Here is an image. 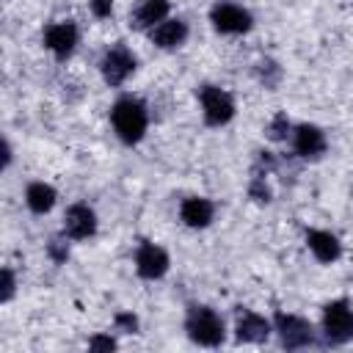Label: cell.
<instances>
[{
	"instance_id": "1",
	"label": "cell",
	"mask_w": 353,
	"mask_h": 353,
	"mask_svg": "<svg viewBox=\"0 0 353 353\" xmlns=\"http://www.w3.org/2000/svg\"><path fill=\"white\" fill-rule=\"evenodd\" d=\"M110 121H113V130L116 135L124 141V143H138L146 132V124H149V113H146V105L135 97H124L113 105L110 110Z\"/></svg>"
},
{
	"instance_id": "2",
	"label": "cell",
	"mask_w": 353,
	"mask_h": 353,
	"mask_svg": "<svg viewBox=\"0 0 353 353\" xmlns=\"http://www.w3.org/2000/svg\"><path fill=\"white\" fill-rule=\"evenodd\" d=\"M185 331L193 342L204 347H218L223 342V320L210 306H190L185 317Z\"/></svg>"
},
{
	"instance_id": "3",
	"label": "cell",
	"mask_w": 353,
	"mask_h": 353,
	"mask_svg": "<svg viewBox=\"0 0 353 353\" xmlns=\"http://www.w3.org/2000/svg\"><path fill=\"white\" fill-rule=\"evenodd\" d=\"M323 331L331 345H345L353 339V309L345 301H334L323 312Z\"/></svg>"
},
{
	"instance_id": "4",
	"label": "cell",
	"mask_w": 353,
	"mask_h": 353,
	"mask_svg": "<svg viewBox=\"0 0 353 353\" xmlns=\"http://www.w3.org/2000/svg\"><path fill=\"white\" fill-rule=\"evenodd\" d=\"M276 331H279V339L287 350H298V347H309L314 345V331H312V323L298 317V314H284L279 312L276 314Z\"/></svg>"
},
{
	"instance_id": "5",
	"label": "cell",
	"mask_w": 353,
	"mask_h": 353,
	"mask_svg": "<svg viewBox=\"0 0 353 353\" xmlns=\"http://www.w3.org/2000/svg\"><path fill=\"white\" fill-rule=\"evenodd\" d=\"M199 99H201L204 121H207L210 127H221V124L232 121V116H234V102H232V97H229L223 88H218V85H204V88L199 91Z\"/></svg>"
},
{
	"instance_id": "6",
	"label": "cell",
	"mask_w": 353,
	"mask_h": 353,
	"mask_svg": "<svg viewBox=\"0 0 353 353\" xmlns=\"http://www.w3.org/2000/svg\"><path fill=\"white\" fill-rule=\"evenodd\" d=\"M99 69H102V77L108 85H121L135 72V55L124 44H116L102 55Z\"/></svg>"
},
{
	"instance_id": "7",
	"label": "cell",
	"mask_w": 353,
	"mask_h": 353,
	"mask_svg": "<svg viewBox=\"0 0 353 353\" xmlns=\"http://www.w3.org/2000/svg\"><path fill=\"white\" fill-rule=\"evenodd\" d=\"M210 22L218 33H245L251 30V14L237 3H218L210 11Z\"/></svg>"
},
{
	"instance_id": "8",
	"label": "cell",
	"mask_w": 353,
	"mask_h": 353,
	"mask_svg": "<svg viewBox=\"0 0 353 353\" xmlns=\"http://www.w3.org/2000/svg\"><path fill=\"white\" fill-rule=\"evenodd\" d=\"M63 232L72 240H88L97 232V215L88 204H72L63 218Z\"/></svg>"
},
{
	"instance_id": "9",
	"label": "cell",
	"mask_w": 353,
	"mask_h": 353,
	"mask_svg": "<svg viewBox=\"0 0 353 353\" xmlns=\"http://www.w3.org/2000/svg\"><path fill=\"white\" fill-rule=\"evenodd\" d=\"M44 44H47V50L55 52V58H61V61L69 58L72 50H74V44H77V28H74V22H52V25H47Z\"/></svg>"
},
{
	"instance_id": "10",
	"label": "cell",
	"mask_w": 353,
	"mask_h": 353,
	"mask_svg": "<svg viewBox=\"0 0 353 353\" xmlns=\"http://www.w3.org/2000/svg\"><path fill=\"white\" fill-rule=\"evenodd\" d=\"M135 270L141 279H160L168 270V254L154 243H143L135 254Z\"/></svg>"
},
{
	"instance_id": "11",
	"label": "cell",
	"mask_w": 353,
	"mask_h": 353,
	"mask_svg": "<svg viewBox=\"0 0 353 353\" xmlns=\"http://www.w3.org/2000/svg\"><path fill=\"white\" fill-rule=\"evenodd\" d=\"M292 146H295V152H298L301 157L317 160V157L325 152V135H323V130L314 127V124H301V127L295 130Z\"/></svg>"
},
{
	"instance_id": "12",
	"label": "cell",
	"mask_w": 353,
	"mask_h": 353,
	"mask_svg": "<svg viewBox=\"0 0 353 353\" xmlns=\"http://www.w3.org/2000/svg\"><path fill=\"white\" fill-rule=\"evenodd\" d=\"M179 215H182L185 226H190V229H204V226H210V223H212L215 207H212V201H210V199L190 196V199H185V201H182Z\"/></svg>"
},
{
	"instance_id": "13",
	"label": "cell",
	"mask_w": 353,
	"mask_h": 353,
	"mask_svg": "<svg viewBox=\"0 0 353 353\" xmlns=\"http://www.w3.org/2000/svg\"><path fill=\"white\" fill-rule=\"evenodd\" d=\"M306 243H309V248H312V254L320 259V262H336L339 259V254H342V245H339V240L331 234V232H323V229H312V232H306Z\"/></svg>"
},
{
	"instance_id": "14",
	"label": "cell",
	"mask_w": 353,
	"mask_h": 353,
	"mask_svg": "<svg viewBox=\"0 0 353 353\" xmlns=\"http://www.w3.org/2000/svg\"><path fill=\"white\" fill-rule=\"evenodd\" d=\"M188 39V25L182 19H163L152 28V41L163 50H174Z\"/></svg>"
},
{
	"instance_id": "15",
	"label": "cell",
	"mask_w": 353,
	"mask_h": 353,
	"mask_svg": "<svg viewBox=\"0 0 353 353\" xmlns=\"http://www.w3.org/2000/svg\"><path fill=\"white\" fill-rule=\"evenodd\" d=\"M237 339L240 342H265L270 336V323L254 312H243L237 317Z\"/></svg>"
},
{
	"instance_id": "16",
	"label": "cell",
	"mask_w": 353,
	"mask_h": 353,
	"mask_svg": "<svg viewBox=\"0 0 353 353\" xmlns=\"http://www.w3.org/2000/svg\"><path fill=\"white\" fill-rule=\"evenodd\" d=\"M165 17H168V0H143L132 14V25L143 30V28L160 25Z\"/></svg>"
},
{
	"instance_id": "17",
	"label": "cell",
	"mask_w": 353,
	"mask_h": 353,
	"mask_svg": "<svg viewBox=\"0 0 353 353\" xmlns=\"http://www.w3.org/2000/svg\"><path fill=\"white\" fill-rule=\"evenodd\" d=\"M25 201H28V207H30L36 215H44V212H50L52 204H55V190H52L50 185H44V182H30L28 190H25Z\"/></svg>"
},
{
	"instance_id": "18",
	"label": "cell",
	"mask_w": 353,
	"mask_h": 353,
	"mask_svg": "<svg viewBox=\"0 0 353 353\" xmlns=\"http://www.w3.org/2000/svg\"><path fill=\"white\" fill-rule=\"evenodd\" d=\"M248 193H251V199H256V201H270V188H268V182H265L262 171H254Z\"/></svg>"
},
{
	"instance_id": "19",
	"label": "cell",
	"mask_w": 353,
	"mask_h": 353,
	"mask_svg": "<svg viewBox=\"0 0 353 353\" xmlns=\"http://www.w3.org/2000/svg\"><path fill=\"white\" fill-rule=\"evenodd\" d=\"M287 130H290V121H287V116H284V113H279V116L270 121V127H268V135H270L273 141H281V138L287 135Z\"/></svg>"
},
{
	"instance_id": "20",
	"label": "cell",
	"mask_w": 353,
	"mask_h": 353,
	"mask_svg": "<svg viewBox=\"0 0 353 353\" xmlns=\"http://www.w3.org/2000/svg\"><path fill=\"white\" fill-rule=\"evenodd\" d=\"M47 251H50V256H52L58 265H61V262H66V256H69V248H66V243H63V240H50Z\"/></svg>"
},
{
	"instance_id": "21",
	"label": "cell",
	"mask_w": 353,
	"mask_h": 353,
	"mask_svg": "<svg viewBox=\"0 0 353 353\" xmlns=\"http://www.w3.org/2000/svg\"><path fill=\"white\" fill-rule=\"evenodd\" d=\"M0 276H3V292H0V301L6 303V301H11V298H14V287H17V284H14V273H11L8 268H3V273H0Z\"/></svg>"
},
{
	"instance_id": "22",
	"label": "cell",
	"mask_w": 353,
	"mask_h": 353,
	"mask_svg": "<svg viewBox=\"0 0 353 353\" xmlns=\"http://www.w3.org/2000/svg\"><path fill=\"white\" fill-rule=\"evenodd\" d=\"M116 325H119L121 331L132 334V331L138 328V320H135V314H127V312H121V314H116Z\"/></svg>"
},
{
	"instance_id": "23",
	"label": "cell",
	"mask_w": 353,
	"mask_h": 353,
	"mask_svg": "<svg viewBox=\"0 0 353 353\" xmlns=\"http://www.w3.org/2000/svg\"><path fill=\"white\" fill-rule=\"evenodd\" d=\"M91 11H94V17H110L113 0H91Z\"/></svg>"
},
{
	"instance_id": "24",
	"label": "cell",
	"mask_w": 353,
	"mask_h": 353,
	"mask_svg": "<svg viewBox=\"0 0 353 353\" xmlns=\"http://www.w3.org/2000/svg\"><path fill=\"white\" fill-rule=\"evenodd\" d=\"M88 347H91V350H113L116 342H113L110 336H94V339L88 342Z\"/></svg>"
}]
</instances>
